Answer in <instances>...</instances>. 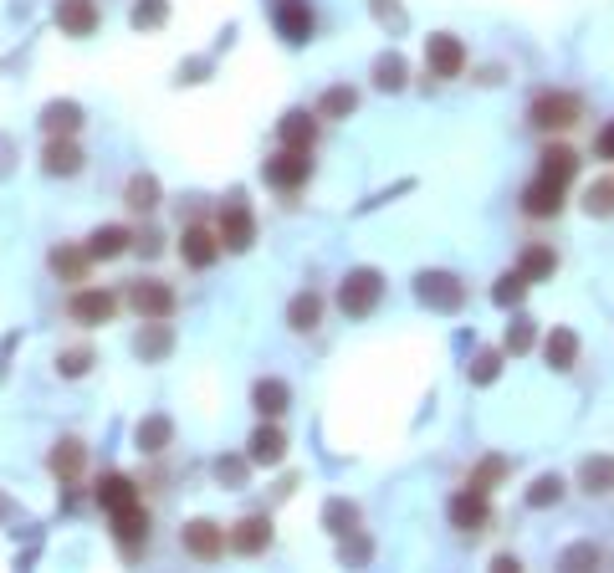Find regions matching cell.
<instances>
[{"instance_id": "cell-2", "label": "cell", "mask_w": 614, "mask_h": 573, "mask_svg": "<svg viewBox=\"0 0 614 573\" xmlns=\"http://www.w3.org/2000/svg\"><path fill=\"white\" fill-rule=\"evenodd\" d=\"M118 307H123L118 292H108V287H82V292L67 297V318L82 323V328H103V323L118 318Z\"/></svg>"}, {"instance_id": "cell-9", "label": "cell", "mask_w": 614, "mask_h": 573, "mask_svg": "<svg viewBox=\"0 0 614 573\" xmlns=\"http://www.w3.org/2000/svg\"><path fill=\"white\" fill-rule=\"evenodd\" d=\"M149 527H154L149 507H144V502H134V507L113 512V543H118L123 553H139V548L149 543Z\"/></svg>"}, {"instance_id": "cell-20", "label": "cell", "mask_w": 614, "mask_h": 573, "mask_svg": "<svg viewBox=\"0 0 614 573\" xmlns=\"http://www.w3.org/2000/svg\"><path fill=\"white\" fill-rule=\"evenodd\" d=\"M318 323H323V297L318 292H297L287 302V328L292 333H318Z\"/></svg>"}, {"instance_id": "cell-22", "label": "cell", "mask_w": 614, "mask_h": 573, "mask_svg": "<svg viewBox=\"0 0 614 573\" xmlns=\"http://www.w3.org/2000/svg\"><path fill=\"white\" fill-rule=\"evenodd\" d=\"M287 400H292V394H287L282 379H256V384H251V405H256L261 420H277V415L287 410Z\"/></svg>"}, {"instance_id": "cell-5", "label": "cell", "mask_w": 614, "mask_h": 573, "mask_svg": "<svg viewBox=\"0 0 614 573\" xmlns=\"http://www.w3.org/2000/svg\"><path fill=\"white\" fill-rule=\"evenodd\" d=\"M261 174H267L272 190H302L307 174H313V159H307V149H287L282 144L267 164H261Z\"/></svg>"}, {"instance_id": "cell-17", "label": "cell", "mask_w": 614, "mask_h": 573, "mask_svg": "<svg viewBox=\"0 0 614 573\" xmlns=\"http://www.w3.org/2000/svg\"><path fill=\"white\" fill-rule=\"evenodd\" d=\"M41 169H47V174H62V180H72V174L82 169V149L72 144V134L47 139V149H41Z\"/></svg>"}, {"instance_id": "cell-3", "label": "cell", "mask_w": 614, "mask_h": 573, "mask_svg": "<svg viewBox=\"0 0 614 573\" xmlns=\"http://www.w3.org/2000/svg\"><path fill=\"white\" fill-rule=\"evenodd\" d=\"M579 113H584V103H579L574 93H538L533 108H528V118H533L538 134H563V128L579 123Z\"/></svg>"}, {"instance_id": "cell-36", "label": "cell", "mask_w": 614, "mask_h": 573, "mask_svg": "<svg viewBox=\"0 0 614 573\" xmlns=\"http://www.w3.org/2000/svg\"><path fill=\"white\" fill-rule=\"evenodd\" d=\"M609 481H614V461H609V456H599V461H584V492H589V497L609 492Z\"/></svg>"}, {"instance_id": "cell-23", "label": "cell", "mask_w": 614, "mask_h": 573, "mask_svg": "<svg viewBox=\"0 0 614 573\" xmlns=\"http://www.w3.org/2000/svg\"><path fill=\"white\" fill-rule=\"evenodd\" d=\"M128 246H134V231H128V226H98L93 236H87V251H93V261H113V256H123Z\"/></svg>"}, {"instance_id": "cell-11", "label": "cell", "mask_w": 614, "mask_h": 573, "mask_svg": "<svg viewBox=\"0 0 614 573\" xmlns=\"http://www.w3.org/2000/svg\"><path fill=\"white\" fill-rule=\"evenodd\" d=\"M267 548H272V517L251 512V517H241V522L231 527V553L256 558V553H267Z\"/></svg>"}, {"instance_id": "cell-34", "label": "cell", "mask_w": 614, "mask_h": 573, "mask_svg": "<svg viewBox=\"0 0 614 573\" xmlns=\"http://www.w3.org/2000/svg\"><path fill=\"white\" fill-rule=\"evenodd\" d=\"M558 502H563V481H558V476H538L533 487H528V507H533V512L558 507Z\"/></svg>"}, {"instance_id": "cell-16", "label": "cell", "mask_w": 614, "mask_h": 573, "mask_svg": "<svg viewBox=\"0 0 614 573\" xmlns=\"http://www.w3.org/2000/svg\"><path fill=\"white\" fill-rule=\"evenodd\" d=\"M246 446H251V451H246L251 466H277V461L287 456V435H282L277 425H256Z\"/></svg>"}, {"instance_id": "cell-14", "label": "cell", "mask_w": 614, "mask_h": 573, "mask_svg": "<svg viewBox=\"0 0 614 573\" xmlns=\"http://www.w3.org/2000/svg\"><path fill=\"white\" fill-rule=\"evenodd\" d=\"M420 302H430V307H446V313H456V307L466 302V287H461L451 272H425V277H420Z\"/></svg>"}, {"instance_id": "cell-33", "label": "cell", "mask_w": 614, "mask_h": 573, "mask_svg": "<svg viewBox=\"0 0 614 573\" xmlns=\"http://www.w3.org/2000/svg\"><path fill=\"white\" fill-rule=\"evenodd\" d=\"M522 297H528V277H522V267H517V272H502L497 287H492V302H497V307H517Z\"/></svg>"}, {"instance_id": "cell-24", "label": "cell", "mask_w": 614, "mask_h": 573, "mask_svg": "<svg viewBox=\"0 0 614 573\" xmlns=\"http://www.w3.org/2000/svg\"><path fill=\"white\" fill-rule=\"evenodd\" d=\"M538 159H543V164H538V174H548V180H558V185H568V180L579 174V154L568 149V144H548Z\"/></svg>"}, {"instance_id": "cell-8", "label": "cell", "mask_w": 614, "mask_h": 573, "mask_svg": "<svg viewBox=\"0 0 614 573\" xmlns=\"http://www.w3.org/2000/svg\"><path fill=\"white\" fill-rule=\"evenodd\" d=\"M425 67H430V77H461V67H466V47H461V36L435 31V36L425 41Z\"/></svg>"}, {"instance_id": "cell-31", "label": "cell", "mask_w": 614, "mask_h": 573, "mask_svg": "<svg viewBox=\"0 0 614 573\" xmlns=\"http://www.w3.org/2000/svg\"><path fill=\"white\" fill-rule=\"evenodd\" d=\"M354 108H359V93H354V87H328L323 103H318V118H348Z\"/></svg>"}, {"instance_id": "cell-41", "label": "cell", "mask_w": 614, "mask_h": 573, "mask_svg": "<svg viewBox=\"0 0 614 573\" xmlns=\"http://www.w3.org/2000/svg\"><path fill=\"white\" fill-rule=\"evenodd\" d=\"M502 374V354H476V364H471V384H492Z\"/></svg>"}, {"instance_id": "cell-25", "label": "cell", "mask_w": 614, "mask_h": 573, "mask_svg": "<svg viewBox=\"0 0 614 573\" xmlns=\"http://www.w3.org/2000/svg\"><path fill=\"white\" fill-rule=\"evenodd\" d=\"M87 267H93V251L87 246H57L52 251V272L62 282H87Z\"/></svg>"}, {"instance_id": "cell-35", "label": "cell", "mask_w": 614, "mask_h": 573, "mask_svg": "<svg viewBox=\"0 0 614 573\" xmlns=\"http://www.w3.org/2000/svg\"><path fill=\"white\" fill-rule=\"evenodd\" d=\"M169 435H174V425H169V420H144V425H139V451L159 456V451L169 446Z\"/></svg>"}, {"instance_id": "cell-37", "label": "cell", "mask_w": 614, "mask_h": 573, "mask_svg": "<svg viewBox=\"0 0 614 573\" xmlns=\"http://www.w3.org/2000/svg\"><path fill=\"white\" fill-rule=\"evenodd\" d=\"M374 82L384 87V93H400V87H405V62L400 57H379L374 62Z\"/></svg>"}, {"instance_id": "cell-21", "label": "cell", "mask_w": 614, "mask_h": 573, "mask_svg": "<svg viewBox=\"0 0 614 573\" xmlns=\"http://www.w3.org/2000/svg\"><path fill=\"white\" fill-rule=\"evenodd\" d=\"M543 359H548V369L568 374V369L579 364V338L568 333V328H553V333L543 338Z\"/></svg>"}, {"instance_id": "cell-18", "label": "cell", "mask_w": 614, "mask_h": 573, "mask_svg": "<svg viewBox=\"0 0 614 573\" xmlns=\"http://www.w3.org/2000/svg\"><path fill=\"white\" fill-rule=\"evenodd\" d=\"M57 26L67 36H93L98 31V0H57Z\"/></svg>"}, {"instance_id": "cell-29", "label": "cell", "mask_w": 614, "mask_h": 573, "mask_svg": "<svg viewBox=\"0 0 614 573\" xmlns=\"http://www.w3.org/2000/svg\"><path fill=\"white\" fill-rule=\"evenodd\" d=\"M553 272H558L553 246H528V251H522V277H528V282H543V277H553Z\"/></svg>"}, {"instance_id": "cell-26", "label": "cell", "mask_w": 614, "mask_h": 573, "mask_svg": "<svg viewBox=\"0 0 614 573\" xmlns=\"http://www.w3.org/2000/svg\"><path fill=\"white\" fill-rule=\"evenodd\" d=\"M47 466H52L62 481H77L82 466H87V446H82V440H57L52 456H47Z\"/></svg>"}, {"instance_id": "cell-12", "label": "cell", "mask_w": 614, "mask_h": 573, "mask_svg": "<svg viewBox=\"0 0 614 573\" xmlns=\"http://www.w3.org/2000/svg\"><path fill=\"white\" fill-rule=\"evenodd\" d=\"M558 210H563V185L548 180V174H538V180L522 190V215L528 220H553Z\"/></svg>"}, {"instance_id": "cell-4", "label": "cell", "mask_w": 614, "mask_h": 573, "mask_svg": "<svg viewBox=\"0 0 614 573\" xmlns=\"http://www.w3.org/2000/svg\"><path fill=\"white\" fill-rule=\"evenodd\" d=\"M128 307H134L144 323H159V318H174L180 297H174V287L159 282V277H139V282H128Z\"/></svg>"}, {"instance_id": "cell-38", "label": "cell", "mask_w": 614, "mask_h": 573, "mask_svg": "<svg viewBox=\"0 0 614 573\" xmlns=\"http://www.w3.org/2000/svg\"><path fill=\"white\" fill-rule=\"evenodd\" d=\"M507 471V461L502 456H487V461H481L476 471H471V481H466V487H476V492H492V481Z\"/></svg>"}, {"instance_id": "cell-27", "label": "cell", "mask_w": 614, "mask_h": 573, "mask_svg": "<svg viewBox=\"0 0 614 573\" xmlns=\"http://www.w3.org/2000/svg\"><path fill=\"white\" fill-rule=\"evenodd\" d=\"M139 502V487L128 476H103V487H98V507L113 517V512H123V507H134Z\"/></svg>"}, {"instance_id": "cell-39", "label": "cell", "mask_w": 614, "mask_h": 573, "mask_svg": "<svg viewBox=\"0 0 614 573\" xmlns=\"http://www.w3.org/2000/svg\"><path fill=\"white\" fill-rule=\"evenodd\" d=\"M87 364H93V354H87V348H67V354H57V374H67V379H82Z\"/></svg>"}, {"instance_id": "cell-1", "label": "cell", "mask_w": 614, "mask_h": 573, "mask_svg": "<svg viewBox=\"0 0 614 573\" xmlns=\"http://www.w3.org/2000/svg\"><path fill=\"white\" fill-rule=\"evenodd\" d=\"M379 297H384V277H379L374 267L348 272V277H343V287H338V307H343L348 318H369L374 307H379Z\"/></svg>"}, {"instance_id": "cell-44", "label": "cell", "mask_w": 614, "mask_h": 573, "mask_svg": "<svg viewBox=\"0 0 614 573\" xmlns=\"http://www.w3.org/2000/svg\"><path fill=\"white\" fill-rule=\"evenodd\" d=\"M594 149H599V159H614V118L599 128V139H594Z\"/></svg>"}, {"instance_id": "cell-42", "label": "cell", "mask_w": 614, "mask_h": 573, "mask_svg": "<svg viewBox=\"0 0 614 573\" xmlns=\"http://www.w3.org/2000/svg\"><path fill=\"white\" fill-rule=\"evenodd\" d=\"M584 210H589V215H614V185H594V190L584 195Z\"/></svg>"}, {"instance_id": "cell-15", "label": "cell", "mask_w": 614, "mask_h": 573, "mask_svg": "<svg viewBox=\"0 0 614 573\" xmlns=\"http://www.w3.org/2000/svg\"><path fill=\"white\" fill-rule=\"evenodd\" d=\"M215 231H221V246H226V251H251V241H256V215H251L246 205H231Z\"/></svg>"}, {"instance_id": "cell-30", "label": "cell", "mask_w": 614, "mask_h": 573, "mask_svg": "<svg viewBox=\"0 0 614 573\" xmlns=\"http://www.w3.org/2000/svg\"><path fill=\"white\" fill-rule=\"evenodd\" d=\"M134 348L144 359H164L169 354V318H159V323H144V333L134 338Z\"/></svg>"}, {"instance_id": "cell-10", "label": "cell", "mask_w": 614, "mask_h": 573, "mask_svg": "<svg viewBox=\"0 0 614 573\" xmlns=\"http://www.w3.org/2000/svg\"><path fill=\"white\" fill-rule=\"evenodd\" d=\"M451 527H461V533H481V527L492 522V507H487V492H476V487H466V492H456L451 497Z\"/></svg>"}, {"instance_id": "cell-43", "label": "cell", "mask_w": 614, "mask_h": 573, "mask_svg": "<svg viewBox=\"0 0 614 573\" xmlns=\"http://www.w3.org/2000/svg\"><path fill=\"white\" fill-rule=\"evenodd\" d=\"M528 348H533V328L528 323H512L507 328V354H528Z\"/></svg>"}, {"instance_id": "cell-32", "label": "cell", "mask_w": 614, "mask_h": 573, "mask_svg": "<svg viewBox=\"0 0 614 573\" xmlns=\"http://www.w3.org/2000/svg\"><path fill=\"white\" fill-rule=\"evenodd\" d=\"M128 210H154L159 205V180L154 174H134V180H128V200H123Z\"/></svg>"}, {"instance_id": "cell-28", "label": "cell", "mask_w": 614, "mask_h": 573, "mask_svg": "<svg viewBox=\"0 0 614 573\" xmlns=\"http://www.w3.org/2000/svg\"><path fill=\"white\" fill-rule=\"evenodd\" d=\"M41 128H47V139L77 134V128H82V108H77V103H47V113H41Z\"/></svg>"}, {"instance_id": "cell-13", "label": "cell", "mask_w": 614, "mask_h": 573, "mask_svg": "<svg viewBox=\"0 0 614 573\" xmlns=\"http://www.w3.org/2000/svg\"><path fill=\"white\" fill-rule=\"evenodd\" d=\"M277 31H282V41H292V47H302L307 36H313V6H307V0H277Z\"/></svg>"}, {"instance_id": "cell-6", "label": "cell", "mask_w": 614, "mask_h": 573, "mask_svg": "<svg viewBox=\"0 0 614 573\" xmlns=\"http://www.w3.org/2000/svg\"><path fill=\"white\" fill-rule=\"evenodd\" d=\"M180 543H185V553L190 558H200V563H215V558H226V548H231V533L221 522H210V517H195L185 533H180Z\"/></svg>"}, {"instance_id": "cell-19", "label": "cell", "mask_w": 614, "mask_h": 573, "mask_svg": "<svg viewBox=\"0 0 614 573\" xmlns=\"http://www.w3.org/2000/svg\"><path fill=\"white\" fill-rule=\"evenodd\" d=\"M277 139L287 149H307V154H313V144H318V113H287L277 123Z\"/></svg>"}, {"instance_id": "cell-40", "label": "cell", "mask_w": 614, "mask_h": 573, "mask_svg": "<svg viewBox=\"0 0 614 573\" xmlns=\"http://www.w3.org/2000/svg\"><path fill=\"white\" fill-rule=\"evenodd\" d=\"M164 16H169V6H164V0H139V6H134V26H139V31H149V26H164Z\"/></svg>"}, {"instance_id": "cell-7", "label": "cell", "mask_w": 614, "mask_h": 573, "mask_svg": "<svg viewBox=\"0 0 614 573\" xmlns=\"http://www.w3.org/2000/svg\"><path fill=\"white\" fill-rule=\"evenodd\" d=\"M221 231H210V226H185L180 231V256H185V267H195V272H205V267H215V261H221Z\"/></svg>"}, {"instance_id": "cell-45", "label": "cell", "mask_w": 614, "mask_h": 573, "mask_svg": "<svg viewBox=\"0 0 614 573\" xmlns=\"http://www.w3.org/2000/svg\"><path fill=\"white\" fill-rule=\"evenodd\" d=\"M215 476H221V481H231V487H236V481L246 476V466H241V461H215Z\"/></svg>"}]
</instances>
